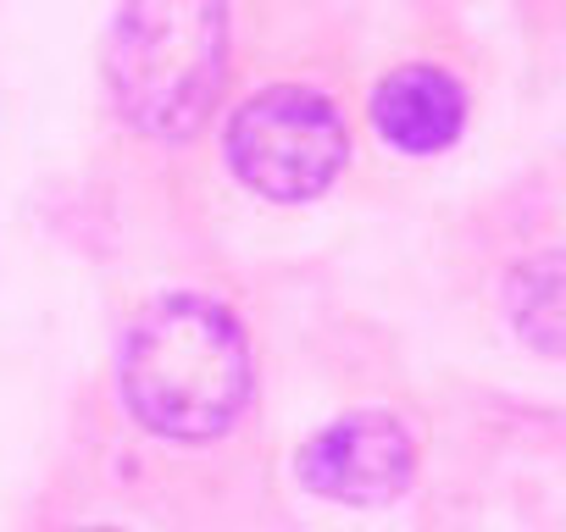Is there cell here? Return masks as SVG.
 <instances>
[{"label":"cell","mask_w":566,"mask_h":532,"mask_svg":"<svg viewBox=\"0 0 566 532\" xmlns=\"http://www.w3.org/2000/svg\"><path fill=\"white\" fill-rule=\"evenodd\" d=\"M345 161H350L345 111L306 84H272L250 95L228 123V167L239 172L244 189L283 205L328 194Z\"/></svg>","instance_id":"cell-3"},{"label":"cell","mask_w":566,"mask_h":532,"mask_svg":"<svg viewBox=\"0 0 566 532\" xmlns=\"http://www.w3.org/2000/svg\"><path fill=\"white\" fill-rule=\"evenodd\" d=\"M106 78L128 128L189 139L228 78V0H123Z\"/></svg>","instance_id":"cell-2"},{"label":"cell","mask_w":566,"mask_h":532,"mask_svg":"<svg viewBox=\"0 0 566 532\" xmlns=\"http://www.w3.org/2000/svg\"><path fill=\"white\" fill-rule=\"evenodd\" d=\"M373 128L406 156H433L467 128V89L444 67H400L373 95Z\"/></svg>","instance_id":"cell-5"},{"label":"cell","mask_w":566,"mask_h":532,"mask_svg":"<svg viewBox=\"0 0 566 532\" xmlns=\"http://www.w3.org/2000/svg\"><path fill=\"white\" fill-rule=\"evenodd\" d=\"M117 383L139 427L172 444H206L244 416L255 394V355L228 306L172 295L134 322Z\"/></svg>","instance_id":"cell-1"},{"label":"cell","mask_w":566,"mask_h":532,"mask_svg":"<svg viewBox=\"0 0 566 532\" xmlns=\"http://www.w3.org/2000/svg\"><path fill=\"white\" fill-rule=\"evenodd\" d=\"M505 311L522 344L566 361V249L527 255L505 273Z\"/></svg>","instance_id":"cell-6"},{"label":"cell","mask_w":566,"mask_h":532,"mask_svg":"<svg viewBox=\"0 0 566 532\" xmlns=\"http://www.w3.org/2000/svg\"><path fill=\"white\" fill-rule=\"evenodd\" d=\"M301 482L334 504H389L417 477V438L389 411H350L312 433L295 460Z\"/></svg>","instance_id":"cell-4"}]
</instances>
